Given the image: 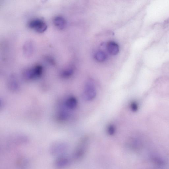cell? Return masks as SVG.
<instances>
[{
    "label": "cell",
    "mask_w": 169,
    "mask_h": 169,
    "mask_svg": "<svg viewBox=\"0 0 169 169\" xmlns=\"http://www.w3.org/2000/svg\"><path fill=\"white\" fill-rule=\"evenodd\" d=\"M116 128L115 126L112 124L109 125L107 128V132L108 134L112 135L115 132Z\"/></svg>",
    "instance_id": "9c48e42d"
},
{
    "label": "cell",
    "mask_w": 169,
    "mask_h": 169,
    "mask_svg": "<svg viewBox=\"0 0 169 169\" xmlns=\"http://www.w3.org/2000/svg\"><path fill=\"white\" fill-rule=\"evenodd\" d=\"M65 107L69 110H74L77 107L78 102L77 99L74 97H71L68 98L65 102Z\"/></svg>",
    "instance_id": "5b68a950"
},
{
    "label": "cell",
    "mask_w": 169,
    "mask_h": 169,
    "mask_svg": "<svg viewBox=\"0 0 169 169\" xmlns=\"http://www.w3.org/2000/svg\"><path fill=\"white\" fill-rule=\"evenodd\" d=\"M95 58L96 60L99 62H102L107 59V55L104 52L99 51L95 54Z\"/></svg>",
    "instance_id": "52a82bcc"
},
{
    "label": "cell",
    "mask_w": 169,
    "mask_h": 169,
    "mask_svg": "<svg viewBox=\"0 0 169 169\" xmlns=\"http://www.w3.org/2000/svg\"><path fill=\"white\" fill-rule=\"evenodd\" d=\"M107 48L109 53L113 55H116L119 51V46L115 42L111 41L108 42Z\"/></svg>",
    "instance_id": "8992f818"
},
{
    "label": "cell",
    "mask_w": 169,
    "mask_h": 169,
    "mask_svg": "<svg viewBox=\"0 0 169 169\" xmlns=\"http://www.w3.org/2000/svg\"><path fill=\"white\" fill-rule=\"evenodd\" d=\"M43 68L42 65H37L34 67L26 70L24 73L25 77L29 79L39 78L42 74Z\"/></svg>",
    "instance_id": "3957f363"
},
{
    "label": "cell",
    "mask_w": 169,
    "mask_h": 169,
    "mask_svg": "<svg viewBox=\"0 0 169 169\" xmlns=\"http://www.w3.org/2000/svg\"><path fill=\"white\" fill-rule=\"evenodd\" d=\"M74 70L72 68H69L62 72V75L64 77H69L73 75Z\"/></svg>",
    "instance_id": "ba28073f"
},
{
    "label": "cell",
    "mask_w": 169,
    "mask_h": 169,
    "mask_svg": "<svg viewBox=\"0 0 169 169\" xmlns=\"http://www.w3.org/2000/svg\"><path fill=\"white\" fill-rule=\"evenodd\" d=\"M30 29L39 33L45 32L47 29V25L45 22L39 19H34L30 21L28 24Z\"/></svg>",
    "instance_id": "7a4b0ae2"
},
{
    "label": "cell",
    "mask_w": 169,
    "mask_h": 169,
    "mask_svg": "<svg viewBox=\"0 0 169 169\" xmlns=\"http://www.w3.org/2000/svg\"><path fill=\"white\" fill-rule=\"evenodd\" d=\"M96 95V89L94 83L92 80L89 81L84 86L83 94L84 99L86 101H91L95 99Z\"/></svg>",
    "instance_id": "6da1fadb"
},
{
    "label": "cell",
    "mask_w": 169,
    "mask_h": 169,
    "mask_svg": "<svg viewBox=\"0 0 169 169\" xmlns=\"http://www.w3.org/2000/svg\"><path fill=\"white\" fill-rule=\"evenodd\" d=\"M53 23L57 28L63 29L66 25V21L62 16H57L53 19Z\"/></svg>",
    "instance_id": "277c9868"
},
{
    "label": "cell",
    "mask_w": 169,
    "mask_h": 169,
    "mask_svg": "<svg viewBox=\"0 0 169 169\" xmlns=\"http://www.w3.org/2000/svg\"><path fill=\"white\" fill-rule=\"evenodd\" d=\"M130 108L133 112L137 111L138 110V106L137 103L135 102H132L130 105Z\"/></svg>",
    "instance_id": "30bf717a"
}]
</instances>
